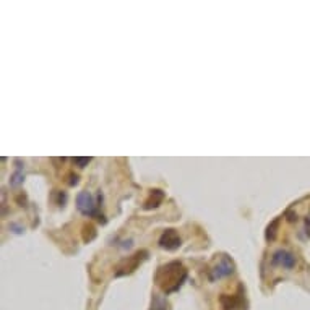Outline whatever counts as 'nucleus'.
Wrapping results in <instances>:
<instances>
[{
  "instance_id": "nucleus-13",
  "label": "nucleus",
  "mask_w": 310,
  "mask_h": 310,
  "mask_svg": "<svg viewBox=\"0 0 310 310\" xmlns=\"http://www.w3.org/2000/svg\"><path fill=\"white\" fill-rule=\"evenodd\" d=\"M90 161H91L90 158H75V160H73V163L78 166V168H85V166L88 164Z\"/></svg>"
},
{
  "instance_id": "nucleus-4",
  "label": "nucleus",
  "mask_w": 310,
  "mask_h": 310,
  "mask_svg": "<svg viewBox=\"0 0 310 310\" xmlns=\"http://www.w3.org/2000/svg\"><path fill=\"white\" fill-rule=\"evenodd\" d=\"M221 305L224 310H247L244 286L237 287V292L232 295H221Z\"/></svg>"
},
{
  "instance_id": "nucleus-7",
  "label": "nucleus",
  "mask_w": 310,
  "mask_h": 310,
  "mask_svg": "<svg viewBox=\"0 0 310 310\" xmlns=\"http://www.w3.org/2000/svg\"><path fill=\"white\" fill-rule=\"evenodd\" d=\"M271 263L273 265H278V266H283L286 270H292L297 260H295V257L291 254V252H287L284 249H279L276 250L275 254L271 257Z\"/></svg>"
},
{
  "instance_id": "nucleus-8",
  "label": "nucleus",
  "mask_w": 310,
  "mask_h": 310,
  "mask_svg": "<svg viewBox=\"0 0 310 310\" xmlns=\"http://www.w3.org/2000/svg\"><path fill=\"white\" fill-rule=\"evenodd\" d=\"M163 200H164V192L160 189H154V190H151L149 197L145 200L143 208H145V210H153V208H158L163 203Z\"/></svg>"
},
{
  "instance_id": "nucleus-5",
  "label": "nucleus",
  "mask_w": 310,
  "mask_h": 310,
  "mask_svg": "<svg viewBox=\"0 0 310 310\" xmlns=\"http://www.w3.org/2000/svg\"><path fill=\"white\" fill-rule=\"evenodd\" d=\"M96 203H95V198H93V195L88 192V190H83L78 193L76 197V208L80 210L82 214L85 216H93L96 213Z\"/></svg>"
},
{
  "instance_id": "nucleus-3",
  "label": "nucleus",
  "mask_w": 310,
  "mask_h": 310,
  "mask_svg": "<svg viewBox=\"0 0 310 310\" xmlns=\"http://www.w3.org/2000/svg\"><path fill=\"white\" fill-rule=\"evenodd\" d=\"M232 271H234L232 258L227 257V255H219L218 258H216L214 265L211 266V270H210V281L226 278L229 275H232Z\"/></svg>"
},
{
  "instance_id": "nucleus-11",
  "label": "nucleus",
  "mask_w": 310,
  "mask_h": 310,
  "mask_svg": "<svg viewBox=\"0 0 310 310\" xmlns=\"http://www.w3.org/2000/svg\"><path fill=\"white\" fill-rule=\"evenodd\" d=\"M20 168L21 166H17V171L10 176V185L12 187H17V185H20L21 182H23V174H21Z\"/></svg>"
},
{
  "instance_id": "nucleus-12",
  "label": "nucleus",
  "mask_w": 310,
  "mask_h": 310,
  "mask_svg": "<svg viewBox=\"0 0 310 310\" xmlns=\"http://www.w3.org/2000/svg\"><path fill=\"white\" fill-rule=\"evenodd\" d=\"M153 310H168V302L163 297H154L153 299Z\"/></svg>"
},
{
  "instance_id": "nucleus-6",
  "label": "nucleus",
  "mask_w": 310,
  "mask_h": 310,
  "mask_svg": "<svg viewBox=\"0 0 310 310\" xmlns=\"http://www.w3.org/2000/svg\"><path fill=\"white\" fill-rule=\"evenodd\" d=\"M180 236L176 229H166L160 237V247L166 250H177L180 247Z\"/></svg>"
},
{
  "instance_id": "nucleus-10",
  "label": "nucleus",
  "mask_w": 310,
  "mask_h": 310,
  "mask_svg": "<svg viewBox=\"0 0 310 310\" xmlns=\"http://www.w3.org/2000/svg\"><path fill=\"white\" fill-rule=\"evenodd\" d=\"M279 222H281V218H276L273 222H270L268 227H266V241L271 242L276 239V234H278V227H279Z\"/></svg>"
},
{
  "instance_id": "nucleus-9",
  "label": "nucleus",
  "mask_w": 310,
  "mask_h": 310,
  "mask_svg": "<svg viewBox=\"0 0 310 310\" xmlns=\"http://www.w3.org/2000/svg\"><path fill=\"white\" fill-rule=\"evenodd\" d=\"M82 237H83V242H91L96 237V227L93 226L91 222H88V224H83Z\"/></svg>"
},
{
  "instance_id": "nucleus-1",
  "label": "nucleus",
  "mask_w": 310,
  "mask_h": 310,
  "mask_svg": "<svg viewBox=\"0 0 310 310\" xmlns=\"http://www.w3.org/2000/svg\"><path fill=\"white\" fill-rule=\"evenodd\" d=\"M187 279V268L180 262H169L161 265L154 275L156 286L164 294H172L179 291Z\"/></svg>"
},
{
  "instance_id": "nucleus-2",
  "label": "nucleus",
  "mask_w": 310,
  "mask_h": 310,
  "mask_svg": "<svg viewBox=\"0 0 310 310\" xmlns=\"http://www.w3.org/2000/svg\"><path fill=\"white\" fill-rule=\"evenodd\" d=\"M148 258V252L146 250H140L133 254L132 257H127L125 260H122L119 265H117V271H115V276H125V275H130L133 273L138 266L145 262Z\"/></svg>"
}]
</instances>
